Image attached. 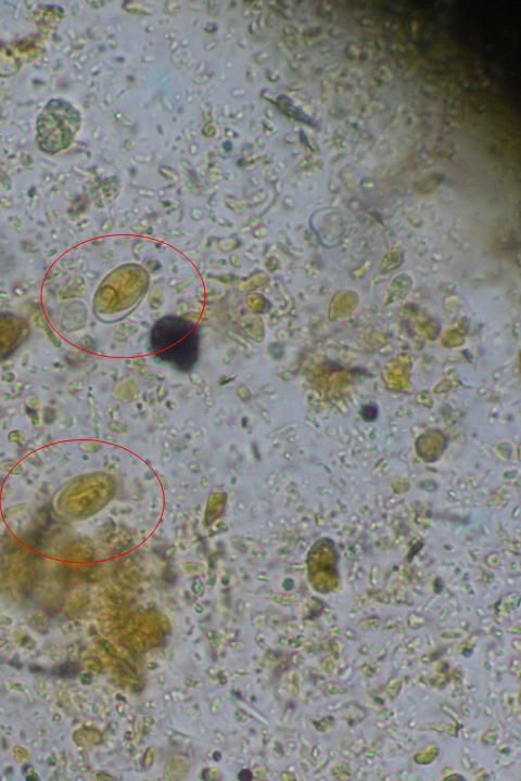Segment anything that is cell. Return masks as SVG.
I'll use <instances>...</instances> for the list:
<instances>
[{"label":"cell","mask_w":521,"mask_h":781,"mask_svg":"<svg viewBox=\"0 0 521 781\" xmlns=\"http://www.w3.org/2000/svg\"><path fill=\"white\" fill-rule=\"evenodd\" d=\"M79 112L63 99L49 100L36 119V142L40 151L55 154L67 149L78 131Z\"/></svg>","instance_id":"7a4b0ae2"},{"label":"cell","mask_w":521,"mask_h":781,"mask_svg":"<svg viewBox=\"0 0 521 781\" xmlns=\"http://www.w3.org/2000/svg\"><path fill=\"white\" fill-rule=\"evenodd\" d=\"M150 348L153 356L178 371L195 366L200 353L196 324L178 316H164L151 329Z\"/></svg>","instance_id":"6da1fadb"}]
</instances>
